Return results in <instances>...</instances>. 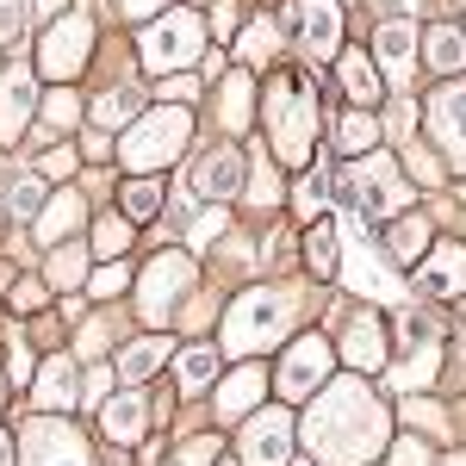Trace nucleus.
Returning <instances> with one entry per match:
<instances>
[{
    "label": "nucleus",
    "instance_id": "obj_1",
    "mask_svg": "<svg viewBox=\"0 0 466 466\" xmlns=\"http://www.w3.org/2000/svg\"><path fill=\"white\" fill-rule=\"evenodd\" d=\"M305 441L318 448L329 466H360L380 441H386V417H380V404L367 386L355 380H342V386H329L323 404L311 410V423H305Z\"/></svg>",
    "mask_w": 466,
    "mask_h": 466
},
{
    "label": "nucleus",
    "instance_id": "obj_2",
    "mask_svg": "<svg viewBox=\"0 0 466 466\" xmlns=\"http://www.w3.org/2000/svg\"><path fill=\"white\" fill-rule=\"evenodd\" d=\"M292 329V292L287 287H255L230 305V323H224V342L237 355H261L268 342H280Z\"/></svg>",
    "mask_w": 466,
    "mask_h": 466
},
{
    "label": "nucleus",
    "instance_id": "obj_3",
    "mask_svg": "<svg viewBox=\"0 0 466 466\" xmlns=\"http://www.w3.org/2000/svg\"><path fill=\"white\" fill-rule=\"evenodd\" d=\"M268 118H274V144L287 156L292 168H305V156L318 144V118H311V81L299 75H280L268 87Z\"/></svg>",
    "mask_w": 466,
    "mask_h": 466
},
{
    "label": "nucleus",
    "instance_id": "obj_4",
    "mask_svg": "<svg viewBox=\"0 0 466 466\" xmlns=\"http://www.w3.org/2000/svg\"><path fill=\"white\" fill-rule=\"evenodd\" d=\"M144 69L149 75H175L187 63H199L206 56V25L193 19V13H162L156 25H144Z\"/></svg>",
    "mask_w": 466,
    "mask_h": 466
},
{
    "label": "nucleus",
    "instance_id": "obj_5",
    "mask_svg": "<svg viewBox=\"0 0 466 466\" xmlns=\"http://www.w3.org/2000/svg\"><path fill=\"white\" fill-rule=\"evenodd\" d=\"M342 193L355 199V218H392L404 199H410V180H404V168H392L386 156H367V162H355L349 175H342Z\"/></svg>",
    "mask_w": 466,
    "mask_h": 466
},
{
    "label": "nucleus",
    "instance_id": "obj_6",
    "mask_svg": "<svg viewBox=\"0 0 466 466\" xmlns=\"http://www.w3.org/2000/svg\"><path fill=\"white\" fill-rule=\"evenodd\" d=\"M180 144H187V112L162 106V112H137V125H131V137H125V162L131 168H162V162H175Z\"/></svg>",
    "mask_w": 466,
    "mask_h": 466
},
{
    "label": "nucleus",
    "instance_id": "obj_7",
    "mask_svg": "<svg viewBox=\"0 0 466 466\" xmlns=\"http://www.w3.org/2000/svg\"><path fill=\"white\" fill-rule=\"evenodd\" d=\"M87 44H94V25H87L81 13H69V19H56V25L44 32L37 63H44V75H50V81H75V75H81V63H87Z\"/></svg>",
    "mask_w": 466,
    "mask_h": 466
},
{
    "label": "nucleus",
    "instance_id": "obj_8",
    "mask_svg": "<svg viewBox=\"0 0 466 466\" xmlns=\"http://www.w3.org/2000/svg\"><path fill=\"white\" fill-rule=\"evenodd\" d=\"M430 131H435V144H441V156H448V162L466 175V81H461V75L435 87V100H430Z\"/></svg>",
    "mask_w": 466,
    "mask_h": 466
},
{
    "label": "nucleus",
    "instance_id": "obj_9",
    "mask_svg": "<svg viewBox=\"0 0 466 466\" xmlns=\"http://www.w3.org/2000/svg\"><path fill=\"white\" fill-rule=\"evenodd\" d=\"M25 466H87V448H81V435L69 423L37 417L32 430H25Z\"/></svg>",
    "mask_w": 466,
    "mask_h": 466
},
{
    "label": "nucleus",
    "instance_id": "obj_10",
    "mask_svg": "<svg viewBox=\"0 0 466 466\" xmlns=\"http://www.w3.org/2000/svg\"><path fill=\"white\" fill-rule=\"evenodd\" d=\"M287 454H292V417L287 410H255V423H243V461L287 466Z\"/></svg>",
    "mask_w": 466,
    "mask_h": 466
},
{
    "label": "nucleus",
    "instance_id": "obj_11",
    "mask_svg": "<svg viewBox=\"0 0 466 466\" xmlns=\"http://www.w3.org/2000/svg\"><path fill=\"white\" fill-rule=\"evenodd\" d=\"M187 280H193L187 255H162V261H156V268L144 274V292H137V299H144V318H149V323L168 318V305H175L180 292H187Z\"/></svg>",
    "mask_w": 466,
    "mask_h": 466
},
{
    "label": "nucleus",
    "instance_id": "obj_12",
    "mask_svg": "<svg viewBox=\"0 0 466 466\" xmlns=\"http://www.w3.org/2000/svg\"><path fill=\"white\" fill-rule=\"evenodd\" d=\"M287 13L299 19V37H305V56H336V37H342V19H336V0H292Z\"/></svg>",
    "mask_w": 466,
    "mask_h": 466
},
{
    "label": "nucleus",
    "instance_id": "obj_13",
    "mask_svg": "<svg viewBox=\"0 0 466 466\" xmlns=\"http://www.w3.org/2000/svg\"><path fill=\"white\" fill-rule=\"evenodd\" d=\"M323 373H329V342L323 336H305L287 349V373H280V392L299 398V392H318Z\"/></svg>",
    "mask_w": 466,
    "mask_h": 466
},
{
    "label": "nucleus",
    "instance_id": "obj_14",
    "mask_svg": "<svg viewBox=\"0 0 466 466\" xmlns=\"http://www.w3.org/2000/svg\"><path fill=\"white\" fill-rule=\"evenodd\" d=\"M25 118H32V69L6 63V81H0V144H19Z\"/></svg>",
    "mask_w": 466,
    "mask_h": 466
},
{
    "label": "nucleus",
    "instance_id": "obj_15",
    "mask_svg": "<svg viewBox=\"0 0 466 466\" xmlns=\"http://www.w3.org/2000/svg\"><path fill=\"white\" fill-rule=\"evenodd\" d=\"M461 287H466V249L461 243H441V249L430 255V268L417 274V292H423V299H454Z\"/></svg>",
    "mask_w": 466,
    "mask_h": 466
},
{
    "label": "nucleus",
    "instance_id": "obj_16",
    "mask_svg": "<svg viewBox=\"0 0 466 466\" xmlns=\"http://www.w3.org/2000/svg\"><path fill=\"white\" fill-rule=\"evenodd\" d=\"M373 50H380V69L392 75V81H404L410 63H417V25H410V19H380Z\"/></svg>",
    "mask_w": 466,
    "mask_h": 466
},
{
    "label": "nucleus",
    "instance_id": "obj_17",
    "mask_svg": "<svg viewBox=\"0 0 466 466\" xmlns=\"http://www.w3.org/2000/svg\"><path fill=\"white\" fill-rule=\"evenodd\" d=\"M342 355L355 360L360 373H373V367L386 360V349H380V323H373V311H355V318H349V329H342Z\"/></svg>",
    "mask_w": 466,
    "mask_h": 466
},
{
    "label": "nucleus",
    "instance_id": "obj_18",
    "mask_svg": "<svg viewBox=\"0 0 466 466\" xmlns=\"http://www.w3.org/2000/svg\"><path fill=\"white\" fill-rule=\"evenodd\" d=\"M255 398H261V367H237V373L224 380V392H218V410H224L230 423H243Z\"/></svg>",
    "mask_w": 466,
    "mask_h": 466
},
{
    "label": "nucleus",
    "instance_id": "obj_19",
    "mask_svg": "<svg viewBox=\"0 0 466 466\" xmlns=\"http://www.w3.org/2000/svg\"><path fill=\"white\" fill-rule=\"evenodd\" d=\"M193 193H230V187H237V156H230V149H212V156H199V162H193Z\"/></svg>",
    "mask_w": 466,
    "mask_h": 466
},
{
    "label": "nucleus",
    "instance_id": "obj_20",
    "mask_svg": "<svg viewBox=\"0 0 466 466\" xmlns=\"http://www.w3.org/2000/svg\"><path fill=\"white\" fill-rule=\"evenodd\" d=\"M144 417H149V410H144V398H131V392H125V398H112V404H106L100 430H106L112 441H137V435H144Z\"/></svg>",
    "mask_w": 466,
    "mask_h": 466
},
{
    "label": "nucleus",
    "instance_id": "obj_21",
    "mask_svg": "<svg viewBox=\"0 0 466 466\" xmlns=\"http://www.w3.org/2000/svg\"><path fill=\"white\" fill-rule=\"evenodd\" d=\"M430 69H441L448 81L466 69V32H454V25H430Z\"/></svg>",
    "mask_w": 466,
    "mask_h": 466
},
{
    "label": "nucleus",
    "instance_id": "obj_22",
    "mask_svg": "<svg viewBox=\"0 0 466 466\" xmlns=\"http://www.w3.org/2000/svg\"><path fill=\"white\" fill-rule=\"evenodd\" d=\"M212 380H218V355L206 349V342H199V349H187V355L175 360V386H180V392H206Z\"/></svg>",
    "mask_w": 466,
    "mask_h": 466
},
{
    "label": "nucleus",
    "instance_id": "obj_23",
    "mask_svg": "<svg viewBox=\"0 0 466 466\" xmlns=\"http://www.w3.org/2000/svg\"><path fill=\"white\" fill-rule=\"evenodd\" d=\"M69 398H75V367L50 355L44 360V380H37V404H44V410H63Z\"/></svg>",
    "mask_w": 466,
    "mask_h": 466
},
{
    "label": "nucleus",
    "instance_id": "obj_24",
    "mask_svg": "<svg viewBox=\"0 0 466 466\" xmlns=\"http://www.w3.org/2000/svg\"><path fill=\"white\" fill-rule=\"evenodd\" d=\"M342 94H349V100H360V106H373V100H380V75H373V63H367L360 50H349V56H342Z\"/></svg>",
    "mask_w": 466,
    "mask_h": 466
},
{
    "label": "nucleus",
    "instance_id": "obj_25",
    "mask_svg": "<svg viewBox=\"0 0 466 466\" xmlns=\"http://www.w3.org/2000/svg\"><path fill=\"white\" fill-rule=\"evenodd\" d=\"M162 360H168V342H162V336H144V342H131V349L118 355V373H125V380H149Z\"/></svg>",
    "mask_w": 466,
    "mask_h": 466
},
{
    "label": "nucleus",
    "instance_id": "obj_26",
    "mask_svg": "<svg viewBox=\"0 0 466 466\" xmlns=\"http://www.w3.org/2000/svg\"><path fill=\"white\" fill-rule=\"evenodd\" d=\"M305 255H311V274H318V280H329V274H336V224H329V218H318V224H311Z\"/></svg>",
    "mask_w": 466,
    "mask_h": 466
},
{
    "label": "nucleus",
    "instance_id": "obj_27",
    "mask_svg": "<svg viewBox=\"0 0 466 466\" xmlns=\"http://www.w3.org/2000/svg\"><path fill=\"white\" fill-rule=\"evenodd\" d=\"M274 50H280V25H274V19H255L249 32H243V44H237L243 63H268Z\"/></svg>",
    "mask_w": 466,
    "mask_h": 466
},
{
    "label": "nucleus",
    "instance_id": "obj_28",
    "mask_svg": "<svg viewBox=\"0 0 466 466\" xmlns=\"http://www.w3.org/2000/svg\"><path fill=\"white\" fill-rule=\"evenodd\" d=\"M75 218H81V199H75V193L50 199V206H44V218H37V237H44V243H56V237H63V230L75 224Z\"/></svg>",
    "mask_w": 466,
    "mask_h": 466
},
{
    "label": "nucleus",
    "instance_id": "obj_29",
    "mask_svg": "<svg viewBox=\"0 0 466 466\" xmlns=\"http://www.w3.org/2000/svg\"><path fill=\"white\" fill-rule=\"evenodd\" d=\"M131 112H137V94H131V87H112V94L94 100V118H100V125H125Z\"/></svg>",
    "mask_w": 466,
    "mask_h": 466
},
{
    "label": "nucleus",
    "instance_id": "obj_30",
    "mask_svg": "<svg viewBox=\"0 0 466 466\" xmlns=\"http://www.w3.org/2000/svg\"><path fill=\"white\" fill-rule=\"evenodd\" d=\"M336 149H373V118L367 112H349L336 125Z\"/></svg>",
    "mask_w": 466,
    "mask_h": 466
},
{
    "label": "nucleus",
    "instance_id": "obj_31",
    "mask_svg": "<svg viewBox=\"0 0 466 466\" xmlns=\"http://www.w3.org/2000/svg\"><path fill=\"white\" fill-rule=\"evenodd\" d=\"M156 206H162V180H131L125 187V212L131 218H149Z\"/></svg>",
    "mask_w": 466,
    "mask_h": 466
},
{
    "label": "nucleus",
    "instance_id": "obj_32",
    "mask_svg": "<svg viewBox=\"0 0 466 466\" xmlns=\"http://www.w3.org/2000/svg\"><path fill=\"white\" fill-rule=\"evenodd\" d=\"M6 206H13L19 218H44V180H13Z\"/></svg>",
    "mask_w": 466,
    "mask_h": 466
},
{
    "label": "nucleus",
    "instance_id": "obj_33",
    "mask_svg": "<svg viewBox=\"0 0 466 466\" xmlns=\"http://www.w3.org/2000/svg\"><path fill=\"white\" fill-rule=\"evenodd\" d=\"M423 237H430V230H423V218H404V224L392 230V255H398V261H410V255L423 249Z\"/></svg>",
    "mask_w": 466,
    "mask_h": 466
},
{
    "label": "nucleus",
    "instance_id": "obj_34",
    "mask_svg": "<svg viewBox=\"0 0 466 466\" xmlns=\"http://www.w3.org/2000/svg\"><path fill=\"white\" fill-rule=\"evenodd\" d=\"M243 100H249V75H230V87H224V125L230 131L243 125Z\"/></svg>",
    "mask_w": 466,
    "mask_h": 466
},
{
    "label": "nucleus",
    "instance_id": "obj_35",
    "mask_svg": "<svg viewBox=\"0 0 466 466\" xmlns=\"http://www.w3.org/2000/svg\"><path fill=\"white\" fill-rule=\"evenodd\" d=\"M37 175L44 180H69L75 175V149H44V156H37Z\"/></svg>",
    "mask_w": 466,
    "mask_h": 466
},
{
    "label": "nucleus",
    "instance_id": "obj_36",
    "mask_svg": "<svg viewBox=\"0 0 466 466\" xmlns=\"http://www.w3.org/2000/svg\"><path fill=\"white\" fill-rule=\"evenodd\" d=\"M125 243H131V230H125L118 218H100V230H94V249H100V255H118Z\"/></svg>",
    "mask_w": 466,
    "mask_h": 466
},
{
    "label": "nucleus",
    "instance_id": "obj_37",
    "mask_svg": "<svg viewBox=\"0 0 466 466\" xmlns=\"http://www.w3.org/2000/svg\"><path fill=\"white\" fill-rule=\"evenodd\" d=\"M75 280H81V249L50 255V287H75Z\"/></svg>",
    "mask_w": 466,
    "mask_h": 466
},
{
    "label": "nucleus",
    "instance_id": "obj_38",
    "mask_svg": "<svg viewBox=\"0 0 466 466\" xmlns=\"http://www.w3.org/2000/svg\"><path fill=\"white\" fill-rule=\"evenodd\" d=\"M19 32H25V0H0V44H13Z\"/></svg>",
    "mask_w": 466,
    "mask_h": 466
},
{
    "label": "nucleus",
    "instance_id": "obj_39",
    "mask_svg": "<svg viewBox=\"0 0 466 466\" xmlns=\"http://www.w3.org/2000/svg\"><path fill=\"white\" fill-rule=\"evenodd\" d=\"M44 118H50V131H69V125H75V94H50Z\"/></svg>",
    "mask_w": 466,
    "mask_h": 466
},
{
    "label": "nucleus",
    "instance_id": "obj_40",
    "mask_svg": "<svg viewBox=\"0 0 466 466\" xmlns=\"http://www.w3.org/2000/svg\"><path fill=\"white\" fill-rule=\"evenodd\" d=\"M118 287H125V268H100V274H94V292H100V299L118 292Z\"/></svg>",
    "mask_w": 466,
    "mask_h": 466
},
{
    "label": "nucleus",
    "instance_id": "obj_41",
    "mask_svg": "<svg viewBox=\"0 0 466 466\" xmlns=\"http://www.w3.org/2000/svg\"><path fill=\"white\" fill-rule=\"evenodd\" d=\"M392 466H423V441H398V448H392Z\"/></svg>",
    "mask_w": 466,
    "mask_h": 466
},
{
    "label": "nucleus",
    "instance_id": "obj_42",
    "mask_svg": "<svg viewBox=\"0 0 466 466\" xmlns=\"http://www.w3.org/2000/svg\"><path fill=\"white\" fill-rule=\"evenodd\" d=\"M156 6H162V0H125V19H149Z\"/></svg>",
    "mask_w": 466,
    "mask_h": 466
},
{
    "label": "nucleus",
    "instance_id": "obj_43",
    "mask_svg": "<svg viewBox=\"0 0 466 466\" xmlns=\"http://www.w3.org/2000/svg\"><path fill=\"white\" fill-rule=\"evenodd\" d=\"M0 466H13V448H6V435H0Z\"/></svg>",
    "mask_w": 466,
    "mask_h": 466
},
{
    "label": "nucleus",
    "instance_id": "obj_44",
    "mask_svg": "<svg viewBox=\"0 0 466 466\" xmlns=\"http://www.w3.org/2000/svg\"><path fill=\"white\" fill-rule=\"evenodd\" d=\"M37 6H44V13H56V6H63V0H37Z\"/></svg>",
    "mask_w": 466,
    "mask_h": 466
},
{
    "label": "nucleus",
    "instance_id": "obj_45",
    "mask_svg": "<svg viewBox=\"0 0 466 466\" xmlns=\"http://www.w3.org/2000/svg\"><path fill=\"white\" fill-rule=\"evenodd\" d=\"M441 466H466V454H454V461H441Z\"/></svg>",
    "mask_w": 466,
    "mask_h": 466
},
{
    "label": "nucleus",
    "instance_id": "obj_46",
    "mask_svg": "<svg viewBox=\"0 0 466 466\" xmlns=\"http://www.w3.org/2000/svg\"><path fill=\"white\" fill-rule=\"evenodd\" d=\"M461 193H466V187H461Z\"/></svg>",
    "mask_w": 466,
    "mask_h": 466
}]
</instances>
